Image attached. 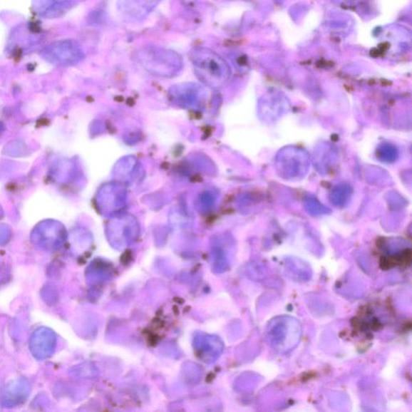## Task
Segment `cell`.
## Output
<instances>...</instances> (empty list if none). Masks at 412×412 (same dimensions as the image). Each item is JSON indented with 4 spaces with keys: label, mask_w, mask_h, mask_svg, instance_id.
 <instances>
[{
    "label": "cell",
    "mask_w": 412,
    "mask_h": 412,
    "mask_svg": "<svg viewBox=\"0 0 412 412\" xmlns=\"http://www.w3.org/2000/svg\"><path fill=\"white\" fill-rule=\"evenodd\" d=\"M302 326L295 317L279 316L268 323L266 338L277 352L287 353L294 349L302 339Z\"/></svg>",
    "instance_id": "obj_1"
},
{
    "label": "cell",
    "mask_w": 412,
    "mask_h": 412,
    "mask_svg": "<svg viewBox=\"0 0 412 412\" xmlns=\"http://www.w3.org/2000/svg\"><path fill=\"white\" fill-rule=\"evenodd\" d=\"M138 60L148 72L161 77H172L183 66L177 53L157 47L143 48L138 53Z\"/></svg>",
    "instance_id": "obj_2"
},
{
    "label": "cell",
    "mask_w": 412,
    "mask_h": 412,
    "mask_svg": "<svg viewBox=\"0 0 412 412\" xmlns=\"http://www.w3.org/2000/svg\"><path fill=\"white\" fill-rule=\"evenodd\" d=\"M195 72L201 82L211 88L222 85L224 80V63L212 50L196 48L191 53Z\"/></svg>",
    "instance_id": "obj_3"
},
{
    "label": "cell",
    "mask_w": 412,
    "mask_h": 412,
    "mask_svg": "<svg viewBox=\"0 0 412 412\" xmlns=\"http://www.w3.org/2000/svg\"><path fill=\"white\" fill-rule=\"evenodd\" d=\"M41 55L48 63L61 66L76 65L84 58L82 46L73 40H61L49 43L41 50Z\"/></svg>",
    "instance_id": "obj_4"
},
{
    "label": "cell",
    "mask_w": 412,
    "mask_h": 412,
    "mask_svg": "<svg viewBox=\"0 0 412 412\" xmlns=\"http://www.w3.org/2000/svg\"><path fill=\"white\" fill-rule=\"evenodd\" d=\"M29 391L30 386L26 380L11 381L1 391V403L4 407H15L27 398Z\"/></svg>",
    "instance_id": "obj_5"
},
{
    "label": "cell",
    "mask_w": 412,
    "mask_h": 412,
    "mask_svg": "<svg viewBox=\"0 0 412 412\" xmlns=\"http://www.w3.org/2000/svg\"><path fill=\"white\" fill-rule=\"evenodd\" d=\"M72 6L73 2L68 1H37L34 3V10L42 17L57 18L64 15Z\"/></svg>",
    "instance_id": "obj_6"
},
{
    "label": "cell",
    "mask_w": 412,
    "mask_h": 412,
    "mask_svg": "<svg viewBox=\"0 0 412 412\" xmlns=\"http://www.w3.org/2000/svg\"><path fill=\"white\" fill-rule=\"evenodd\" d=\"M352 195V190L349 185H343L336 187L330 195V202L338 207L346 205Z\"/></svg>",
    "instance_id": "obj_7"
},
{
    "label": "cell",
    "mask_w": 412,
    "mask_h": 412,
    "mask_svg": "<svg viewBox=\"0 0 412 412\" xmlns=\"http://www.w3.org/2000/svg\"><path fill=\"white\" fill-rule=\"evenodd\" d=\"M304 206L306 211L313 216H322L330 214V210L313 196H308L304 199Z\"/></svg>",
    "instance_id": "obj_8"
},
{
    "label": "cell",
    "mask_w": 412,
    "mask_h": 412,
    "mask_svg": "<svg viewBox=\"0 0 412 412\" xmlns=\"http://www.w3.org/2000/svg\"><path fill=\"white\" fill-rule=\"evenodd\" d=\"M182 91L185 93V95L184 97L177 98L180 101L179 104H182L184 107L195 104V101L197 98V92L198 91L196 86L193 85H185Z\"/></svg>",
    "instance_id": "obj_9"
},
{
    "label": "cell",
    "mask_w": 412,
    "mask_h": 412,
    "mask_svg": "<svg viewBox=\"0 0 412 412\" xmlns=\"http://www.w3.org/2000/svg\"><path fill=\"white\" fill-rule=\"evenodd\" d=\"M2 130H3L2 123H1V122H0V133H1Z\"/></svg>",
    "instance_id": "obj_10"
}]
</instances>
